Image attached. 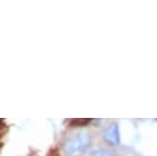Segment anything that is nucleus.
<instances>
[{"label":"nucleus","instance_id":"nucleus-1","mask_svg":"<svg viewBox=\"0 0 157 156\" xmlns=\"http://www.w3.org/2000/svg\"><path fill=\"white\" fill-rule=\"evenodd\" d=\"M91 145V135L87 131H78L71 135L64 144L66 156H82Z\"/></svg>","mask_w":157,"mask_h":156},{"label":"nucleus","instance_id":"nucleus-2","mask_svg":"<svg viewBox=\"0 0 157 156\" xmlns=\"http://www.w3.org/2000/svg\"><path fill=\"white\" fill-rule=\"evenodd\" d=\"M103 139L112 146H118L120 144V133H119V125L113 123L110 124L103 133Z\"/></svg>","mask_w":157,"mask_h":156},{"label":"nucleus","instance_id":"nucleus-3","mask_svg":"<svg viewBox=\"0 0 157 156\" xmlns=\"http://www.w3.org/2000/svg\"><path fill=\"white\" fill-rule=\"evenodd\" d=\"M90 156H117V155H114L107 150H103V149H97V150H93Z\"/></svg>","mask_w":157,"mask_h":156}]
</instances>
